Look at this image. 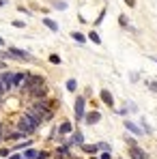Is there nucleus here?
I'll use <instances>...</instances> for the list:
<instances>
[{
    "instance_id": "f257e3e1",
    "label": "nucleus",
    "mask_w": 157,
    "mask_h": 159,
    "mask_svg": "<svg viewBox=\"0 0 157 159\" xmlns=\"http://www.w3.org/2000/svg\"><path fill=\"white\" fill-rule=\"evenodd\" d=\"M26 93L30 95V99H32V101H41V99H48V86H45V84H43V86H35V88H28Z\"/></svg>"
},
{
    "instance_id": "f03ea898",
    "label": "nucleus",
    "mask_w": 157,
    "mask_h": 159,
    "mask_svg": "<svg viewBox=\"0 0 157 159\" xmlns=\"http://www.w3.org/2000/svg\"><path fill=\"white\" fill-rule=\"evenodd\" d=\"M43 84H45V78H43V75H32V73H28L26 84H24V93H26L28 88H35V86H43Z\"/></svg>"
},
{
    "instance_id": "7ed1b4c3",
    "label": "nucleus",
    "mask_w": 157,
    "mask_h": 159,
    "mask_svg": "<svg viewBox=\"0 0 157 159\" xmlns=\"http://www.w3.org/2000/svg\"><path fill=\"white\" fill-rule=\"evenodd\" d=\"M84 110H86V97H78L76 99V120L78 123L86 118V112Z\"/></svg>"
},
{
    "instance_id": "20e7f679",
    "label": "nucleus",
    "mask_w": 157,
    "mask_h": 159,
    "mask_svg": "<svg viewBox=\"0 0 157 159\" xmlns=\"http://www.w3.org/2000/svg\"><path fill=\"white\" fill-rule=\"evenodd\" d=\"M7 54H9L11 58H17V60H32V54L24 52V50H17V48H11Z\"/></svg>"
},
{
    "instance_id": "39448f33",
    "label": "nucleus",
    "mask_w": 157,
    "mask_h": 159,
    "mask_svg": "<svg viewBox=\"0 0 157 159\" xmlns=\"http://www.w3.org/2000/svg\"><path fill=\"white\" fill-rule=\"evenodd\" d=\"M2 82H4V86H7V90H11V88H15V73L13 71H4L2 75Z\"/></svg>"
},
{
    "instance_id": "423d86ee",
    "label": "nucleus",
    "mask_w": 157,
    "mask_h": 159,
    "mask_svg": "<svg viewBox=\"0 0 157 159\" xmlns=\"http://www.w3.org/2000/svg\"><path fill=\"white\" fill-rule=\"evenodd\" d=\"M129 155H131V159H149V157H146V153H144L138 144H131V146H129Z\"/></svg>"
},
{
    "instance_id": "0eeeda50",
    "label": "nucleus",
    "mask_w": 157,
    "mask_h": 159,
    "mask_svg": "<svg viewBox=\"0 0 157 159\" xmlns=\"http://www.w3.org/2000/svg\"><path fill=\"white\" fill-rule=\"evenodd\" d=\"M99 120H101V114H99L97 110H95V112H88V114H86V118H84V123H86V125H97Z\"/></svg>"
},
{
    "instance_id": "6e6552de",
    "label": "nucleus",
    "mask_w": 157,
    "mask_h": 159,
    "mask_svg": "<svg viewBox=\"0 0 157 159\" xmlns=\"http://www.w3.org/2000/svg\"><path fill=\"white\" fill-rule=\"evenodd\" d=\"M99 97H101V101H104L105 106L108 107H114V97H112V93H110V90H101V93H99Z\"/></svg>"
},
{
    "instance_id": "1a4fd4ad",
    "label": "nucleus",
    "mask_w": 157,
    "mask_h": 159,
    "mask_svg": "<svg viewBox=\"0 0 157 159\" xmlns=\"http://www.w3.org/2000/svg\"><path fill=\"white\" fill-rule=\"evenodd\" d=\"M58 133H60V135H69V133H73V125H71L69 120H62L60 127H58Z\"/></svg>"
},
{
    "instance_id": "9d476101",
    "label": "nucleus",
    "mask_w": 157,
    "mask_h": 159,
    "mask_svg": "<svg viewBox=\"0 0 157 159\" xmlns=\"http://www.w3.org/2000/svg\"><path fill=\"white\" fill-rule=\"evenodd\" d=\"M125 129H129L133 135H142V133H144L138 125H136V123H131V120H125Z\"/></svg>"
},
{
    "instance_id": "9b49d317",
    "label": "nucleus",
    "mask_w": 157,
    "mask_h": 159,
    "mask_svg": "<svg viewBox=\"0 0 157 159\" xmlns=\"http://www.w3.org/2000/svg\"><path fill=\"white\" fill-rule=\"evenodd\" d=\"M69 144H71V146H73V144H80V146H82V144H84V135H82L80 131H73L71 140H69Z\"/></svg>"
},
{
    "instance_id": "f8f14e48",
    "label": "nucleus",
    "mask_w": 157,
    "mask_h": 159,
    "mask_svg": "<svg viewBox=\"0 0 157 159\" xmlns=\"http://www.w3.org/2000/svg\"><path fill=\"white\" fill-rule=\"evenodd\" d=\"M82 151L88 153V155H95L99 151V144H82Z\"/></svg>"
},
{
    "instance_id": "ddd939ff",
    "label": "nucleus",
    "mask_w": 157,
    "mask_h": 159,
    "mask_svg": "<svg viewBox=\"0 0 157 159\" xmlns=\"http://www.w3.org/2000/svg\"><path fill=\"white\" fill-rule=\"evenodd\" d=\"M71 39H73V41H78L80 45H84L88 37H86V34H82V32H71Z\"/></svg>"
},
{
    "instance_id": "4468645a",
    "label": "nucleus",
    "mask_w": 157,
    "mask_h": 159,
    "mask_svg": "<svg viewBox=\"0 0 157 159\" xmlns=\"http://www.w3.org/2000/svg\"><path fill=\"white\" fill-rule=\"evenodd\" d=\"M26 78H28V73H15V86H24Z\"/></svg>"
},
{
    "instance_id": "2eb2a0df",
    "label": "nucleus",
    "mask_w": 157,
    "mask_h": 159,
    "mask_svg": "<svg viewBox=\"0 0 157 159\" xmlns=\"http://www.w3.org/2000/svg\"><path fill=\"white\" fill-rule=\"evenodd\" d=\"M22 138L24 135H22V131H17V129L15 131H7V140H13L15 142V140H22Z\"/></svg>"
},
{
    "instance_id": "dca6fc26",
    "label": "nucleus",
    "mask_w": 157,
    "mask_h": 159,
    "mask_svg": "<svg viewBox=\"0 0 157 159\" xmlns=\"http://www.w3.org/2000/svg\"><path fill=\"white\" fill-rule=\"evenodd\" d=\"M43 24H45V26L50 28L52 32H58V24H56L54 20H50V17H45V20H43Z\"/></svg>"
},
{
    "instance_id": "f3484780",
    "label": "nucleus",
    "mask_w": 157,
    "mask_h": 159,
    "mask_svg": "<svg viewBox=\"0 0 157 159\" xmlns=\"http://www.w3.org/2000/svg\"><path fill=\"white\" fill-rule=\"evenodd\" d=\"M30 144H32V140L28 138V140H24V142H20V144H15V146H13L11 151H22V148H28Z\"/></svg>"
},
{
    "instance_id": "a211bd4d",
    "label": "nucleus",
    "mask_w": 157,
    "mask_h": 159,
    "mask_svg": "<svg viewBox=\"0 0 157 159\" xmlns=\"http://www.w3.org/2000/svg\"><path fill=\"white\" fill-rule=\"evenodd\" d=\"M37 155H39V153H37L35 148H26V153H24V159H37Z\"/></svg>"
},
{
    "instance_id": "6ab92c4d",
    "label": "nucleus",
    "mask_w": 157,
    "mask_h": 159,
    "mask_svg": "<svg viewBox=\"0 0 157 159\" xmlns=\"http://www.w3.org/2000/svg\"><path fill=\"white\" fill-rule=\"evenodd\" d=\"M88 39H90V41H93V43H97V45H99V43H101V37H99V34H97V32H95V30H93V32H90V34H88Z\"/></svg>"
},
{
    "instance_id": "aec40b11",
    "label": "nucleus",
    "mask_w": 157,
    "mask_h": 159,
    "mask_svg": "<svg viewBox=\"0 0 157 159\" xmlns=\"http://www.w3.org/2000/svg\"><path fill=\"white\" fill-rule=\"evenodd\" d=\"M76 88H78V82H76V80H67V90H69V93H73Z\"/></svg>"
},
{
    "instance_id": "412c9836",
    "label": "nucleus",
    "mask_w": 157,
    "mask_h": 159,
    "mask_svg": "<svg viewBox=\"0 0 157 159\" xmlns=\"http://www.w3.org/2000/svg\"><path fill=\"white\" fill-rule=\"evenodd\" d=\"M50 62L52 65H60V56L58 54H50Z\"/></svg>"
},
{
    "instance_id": "4be33fe9",
    "label": "nucleus",
    "mask_w": 157,
    "mask_h": 159,
    "mask_svg": "<svg viewBox=\"0 0 157 159\" xmlns=\"http://www.w3.org/2000/svg\"><path fill=\"white\" fill-rule=\"evenodd\" d=\"M104 17H105V11H101V13H99V17L95 20V26H99V24L104 22Z\"/></svg>"
},
{
    "instance_id": "5701e85b",
    "label": "nucleus",
    "mask_w": 157,
    "mask_h": 159,
    "mask_svg": "<svg viewBox=\"0 0 157 159\" xmlns=\"http://www.w3.org/2000/svg\"><path fill=\"white\" fill-rule=\"evenodd\" d=\"M99 151H108L110 153V144L108 142H99Z\"/></svg>"
},
{
    "instance_id": "b1692460",
    "label": "nucleus",
    "mask_w": 157,
    "mask_h": 159,
    "mask_svg": "<svg viewBox=\"0 0 157 159\" xmlns=\"http://www.w3.org/2000/svg\"><path fill=\"white\" fill-rule=\"evenodd\" d=\"M11 155V148H0V157H9Z\"/></svg>"
},
{
    "instance_id": "393cba45",
    "label": "nucleus",
    "mask_w": 157,
    "mask_h": 159,
    "mask_svg": "<svg viewBox=\"0 0 157 159\" xmlns=\"http://www.w3.org/2000/svg\"><path fill=\"white\" fill-rule=\"evenodd\" d=\"M7 93V86H4V82H2V78H0V97Z\"/></svg>"
},
{
    "instance_id": "a878e982",
    "label": "nucleus",
    "mask_w": 157,
    "mask_h": 159,
    "mask_svg": "<svg viewBox=\"0 0 157 159\" xmlns=\"http://www.w3.org/2000/svg\"><path fill=\"white\" fill-rule=\"evenodd\" d=\"M118 22H121L123 26H129V22H127V17H125V15H121V17H118Z\"/></svg>"
},
{
    "instance_id": "bb28decb",
    "label": "nucleus",
    "mask_w": 157,
    "mask_h": 159,
    "mask_svg": "<svg viewBox=\"0 0 157 159\" xmlns=\"http://www.w3.org/2000/svg\"><path fill=\"white\" fill-rule=\"evenodd\" d=\"M4 138H7V131H4V127H2V125H0V142H2V140H4Z\"/></svg>"
},
{
    "instance_id": "cd10ccee",
    "label": "nucleus",
    "mask_w": 157,
    "mask_h": 159,
    "mask_svg": "<svg viewBox=\"0 0 157 159\" xmlns=\"http://www.w3.org/2000/svg\"><path fill=\"white\" fill-rule=\"evenodd\" d=\"M13 26H15V28H24V22H20V20H15V22H13Z\"/></svg>"
},
{
    "instance_id": "c85d7f7f",
    "label": "nucleus",
    "mask_w": 157,
    "mask_h": 159,
    "mask_svg": "<svg viewBox=\"0 0 157 159\" xmlns=\"http://www.w3.org/2000/svg\"><path fill=\"white\" fill-rule=\"evenodd\" d=\"M50 157V153H39V155H37V159H48Z\"/></svg>"
},
{
    "instance_id": "c756f323",
    "label": "nucleus",
    "mask_w": 157,
    "mask_h": 159,
    "mask_svg": "<svg viewBox=\"0 0 157 159\" xmlns=\"http://www.w3.org/2000/svg\"><path fill=\"white\" fill-rule=\"evenodd\" d=\"M149 88H151V90H155V93H157V82H151V84H149Z\"/></svg>"
},
{
    "instance_id": "7c9ffc66",
    "label": "nucleus",
    "mask_w": 157,
    "mask_h": 159,
    "mask_svg": "<svg viewBox=\"0 0 157 159\" xmlns=\"http://www.w3.org/2000/svg\"><path fill=\"white\" fill-rule=\"evenodd\" d=\"M125 4L127 7H136V0H125Z\"/></svg>"
},
{
    "instance_id": "2f4dec72",
    "label": "nucleus",
    "mask_w": 157,
    "mask_h": 159,
    "mask_svg": "<svg viewBox=\"0 0 157 159\" xmlns=\"http://www.w3.org/2000/svg\"><path fill=\"white\" fill-rule=\"evenodd\" d=\"M4 69H7V62H2V60H0V71H4Z\"/></svg>"
},
{
    "instance_id": "473e14b6",
    "label": "nucleus",
    "mask_w": 157,
    "mask_h": 159,
    "mask_svg": "<svg viewBox=\"0 0 157 159\" xmlns=\"http://www.w3.org/2000/svg\"><path fill=\"white\" fill-rule=\"evenodd\" d=\"M101 159H110V153H108V151H104V155H101Z\"/></svg>"
},
{
    "instance_id": "72a5a7b5",
    "label": "nucleus",
    "mask_w": 157,
    "mask_h": 159,
    "mask_svg": "<svg viewBox=\"0 0 157 159\" xmlns=\"http://www.w3.org/2000/svg\"><path fill=\"white\" fill-rule=\"evenodd\" d=\"M9 159H24V157H20V155H15V153H13V155H11Z\"/></svg>"
},
{
    "instance_id": "f704fd0d",
    "label": "nucleus",
    "mask_w": 157,
    "mask_h": 159,
    "mask_svg": "<svg viewBox=\"0 0 157 159\" xmlns=\"http://www.w3.org/2000/svg\"><path fill=\"white\" fill-rule=\"evenodd\" d=\"M2 4H4V2H2V0H0V7H2Z\"/></svg>"
},
{
    "instance_id": "c9c22d12",
    "label": "nucleus",
    "mask_w": 157,
    "mask_h": 159,
    "mask_svg": "<svg viewBox=\"0 0 157 159\" xmlns=\"http://www.w3.org/2000/svg\"><path fill=\"white\" fill-rule=\"evenodd\" d=\"M2 43H4V41H2V39H0V45H2Z\"/></svg>"
},
{
    "instance_id": "e433bc0d",
    "label": "nucleus",
    "mask_w": 157,
    "mask_h": 159,
    "mask_svg": "<svg viewBox=\"0 0 157 159\" xmlns=\"http://www.w3.org/2000/svg\"><path fill=\"white\" fill-rule=\"evenodd\" d=\"M153 62H157V58H153Z\"/></svg>"
},
{
    "instance_id": "4c0bfd02",
    "label": "nucleus",
    "mask_w": 157,
    "mask_h": 159,
    "mask_svg": "<svg viewBox=\"0 0 157 159\" xmlns=\"http://www.w3.org/2000/svg\"><path fill=\"white\" fill-rule=\"evenodd\" d=\"M0 101H2V97H0Z\"/></svg>"
}]
</instances>
